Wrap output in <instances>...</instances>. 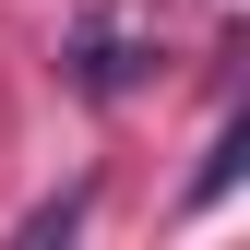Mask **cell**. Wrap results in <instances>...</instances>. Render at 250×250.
Listing matches in <instances>:
<instances>
[{"instance_id":"6da1fadb","label":"cell","mask_w":250,"mask_h":250,"mask_svg":"<svg viewBox=\"0 0 250 250\" xmlns=\"http://www.w3.org/2000/svg\"><path fill=\"white\" fill-rule=\"evenodd\" d=\"M143 60H155L143 24H119V12H83V24H72V83H83V96H131Z\"/></svg>"}]
</instances>
